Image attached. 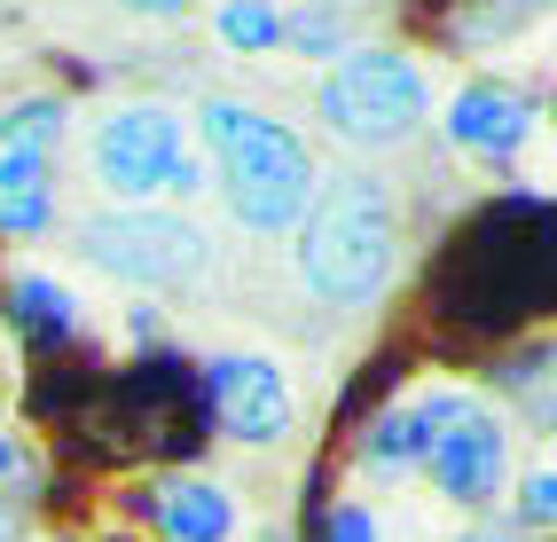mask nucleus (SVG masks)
<instances>
[{
  "instance_id": "nucleus-1",
  "label": "nucleus",
  "mask_w": 557,
  "mask_h": 542,
  "mask_svg": "<svg viewBox=\"0 0 557 542\" xmlns=\"http://www.w3.org/2000/svg\"><path fill=\"white\" fill-rule=\"evenodd\" d=\"M299 283L330 307H369L385 299V283L400 268V205L393 189L369 165H346V173H322L314 197L299 212Z\"/></svg>"
},
{
  "instance_id": "nucleus-2",
  "label": "nucleus",
  "mask_w": 557,
  "mask_h": 542,
  "mask_svg": "<svg viewBox=\"0 0 557 542\" xmlns=\"http://www.w3.org/2000/svg\"><path fill=\"white\" fill-rule=\"evenodd\" d=\"M197 141L212 150V173H220V197L244 229L259 236H290L299 212L314 197V150L299 126H283L268 111H251L236 95H205L197 102Z\"/></svg>"
},
{
  "instance_id": "nucleus-3",
  "label": "nucleus",
  "mask_w": 557,
  "mask_h": 542,
  "mask_svg": "<svg viewBox=\"0 0 557 542\" xmlns=\"http://www.w3.org/2000/svg\"><path fill=\"white\" fill-rule=\"evenodd\" d=\"M314 119L346 150H400L432 119V79L408 48H338L314 87Z\"/></svg>"
},
{
  "instance_id": "nucleus-4",
  "label": "nucleus",
  "mask_w": 557,
  "mask_h": 542,
  "mask_svg": "<svg viewBox=\"0 0 557 542\" xmlns=\"http://www.w3.org/2000/svg\"><path fill=\"white\" fill-rule=\"evenodd\" d=\"M95 181L119 205H158V197H189L197 189V141L165 102H110L95 119Z\"/></svg>"
},
{
  "instance_id": "nucleus-5",
  "label": "nucleus",
  "mask_w": 557,
  "mask_h": 542,
  "mask_svg": "<svg viewBox=\"0 0 557 542\" xmlns=\"http://www.w3.org/2000/svg\"><path fill=\"white\" fill-rule=\"evenodd\" d=\"M417 424H424V456H417V472L463 503V512H479V503H495L503 495V472H510V432L503 417L479 402L471 385H424L417 393Z\"/></svg>"
},
{
  "instance_id": "nucleus-6",
  "label": "nucleus",
  "mask_w": 557,
  "mask_h": 542,
  "mask_svg": "<svg viewBox=\"0 0 557 542\" xmlns=\"http://www.w3.org/2000/svg\"><path fill=\"white\" fill-rule=\"evenodd\" d=\"M79 260L119 283H141V292H181L212 268V244L197 221H181L165 205H110L79 221Z\"/></svg>"
},
{
  "instance_id": "nucleus-7",
  "label": "nucleus",
  "mask_w": 557,
  "mask_h": 542,
  "mask_svg": "<svg viewBox=\"0 0 557 542\" xmlns=\"http://www.w3.org/2000/svg\"><path fill=\"white\" fill-rule=\"evenodd\" d=\"M55 141H63L55 95H24L0 111V236L55 229Z\"/></svg>"
},
{
  "instance_id": "nucleus-8",
  "label": "nucleus",
  "mask_w": 557,
  "mask_h": 542,
  "mask_svg": "<svg viewBox=\"0 0 557 542\" xmlns=\"http://www.w3.org/2000/svg\"><path fill=\"white\" fill-rule=\"evenodd\" d=\"M205 385H212V417L228 441L268 448L290 432V378H283L275 354H220Z\"/></svg>"
},
{
  "instance_id": "nucleus-9",
  "label": "nucleus",
  "mask_w": 557,
  "mask_h": 542,
  "mask_svg": "<svg viewBox=\"0 0 557 542\" xmlns=\"http://www.w3.org/2000/svg\"><path fill=\"white\" fill-rule=\"evenodd\" d=\"M448 141L463 158H487V165H503V158H518L534 141V126H542V111H534V95L527 87H510V79H471V87H456V102H448Z\"/></svg>"
},
{
  "instance_id": "nucleus-10",
  "label": "nucleus",
  "mask_w": 557,
  "mask_h": 542,
  "mask_svg": "<svg viewBox=\"0 0 557 542\" xmlns=\"http://www.w3.org/2000/svg\"><path fill=\"white\" fill-rule=\"evenodd\" d=\"M141 512H150V527L165 542H228L236 534V503L228 488H212V480H189V472H165L141 488Z\"/></svg>"
},
{
  "instance_id": "nucleus-11",
  "label": "nucleus",
  "mask_w": 557,
  "mask_h": 542,
  "mask_svg": "<svg viewBox=\"0 0 557 542\" xmlns=\"http://www.w3.org/2000/svg\"><path fill=\"white\" fill-rule=\"evenodd\" d=\"M9 322L24 338H71L79 331V299H71L63 283H48V275H16L9 283Z\"/></svg>"
},
{
  "instance_id": "nucleus-12",
  "label": "nucleus",
  "mask_w": 557,
  "mask_h": 542,
  "mask_svg": "<svg viewBox=\"0 0 557 542\" xmlns=\"http://www.w3.org/2000/svg\"><path fill=\"white\" fill-rule=\"evenodd\" d=\"M417 456H424V424H417V402H393L377 424H369V441H361V472H417Z\"/></svg>"
},
{
  "instance_id": "nucleus-13",
  "label": "nucleus",
  "mask_w": 557,
  "mask_h": 542,
  "mask_svg": "<svg viewBox=\"0 0 557 542\" xmlns=\"http://www.w3.org/2000/svg\"><path fill=\"white\" fill-rule=\"evenodd\" d=\"M212 32H220V48H236V56H275L283 48V9L275 0H220Z\"/></svg>"
},
{
  "instance_id": "nucleus-14",
  "label": "nucleus",
  "mask_w": 557,
  "mask_h": 542,
  "mask_svg": "<svg viewBox=\"0 0 557 542\" xmlns=\"http://www.w3.org/2000/svg\"><path fill=\"white\" fill-rule=\"evenodd\" d=\"M542 9H549V0H479V9L456 16V40H463V48H479V40H510V32H527Z\"/></svg>"
},
{
  "instance_id": "nucleus-15",
  "label": "nucleus",
  "mask_w": 557,
  "mask_h": 542,
  "mask_svg": "<svg viewBox=\"0 0 557 542\" xmlns=\"http://www.w3.org/2000/svg\"><path fill=\"white\" fill-rule=\"evenodd\" d=\"M322 542H385V527H377L369 503H338V512L322 519Z\"/></svg>"
},
{
  "instance_id": "nucleus-16",
  "label": "nucleus",
  "mask_w": 557,
  "mask_h": 542,
  "mask_svg": "<svg viewBox=\"0 0 557 542\" xmlns=\"http://www.w3.org/2000/svg\"><path fill=\"white\" fill-rule=\"evenodd\" d=\"M518 519H527V527H549L557 519V472H542V464L527 472V488H518Z\"/></svg>"
},
{
  "instance_id": "nucleus-17",
  "label": "nucleus",
  "mask_w": 557,
  "mask_h": 542,
  "mask_svg": "<svg viewBox=\"0 0 557 542\" xmlns=\"http://www.w3.org/2000/svg\"><path fill=\"white\" fill-rule=\"evenodd\" d=\"M24 472H32V456H24V448L9 441V432H0V488H16Z\"/></svg>"
},
{
  "instance_id": "nucleus-18",
  "label": "nucleus",
  "mask_w": 557,
  "mask_h": 542,
  "mask_svg": "<svg viewBox=\"0 0 557 542\" xmlns=\"http://www.w3.org/2000/svg\"><path fill=\"white\" fill-rule=\"evenodd\" d=\"M119 9H134V16H181L189 0H119Z\"/></svg>"
},
{
  "instance_id": "nucleus-19",
  "label": "nucleus",
  "mask_w": 557,
  "mask_h": 542,
  "mask_svg": "<svg viewBox=\"0 0 557 542\" xmlns=\"http://www.w3.org/2000/svg\"><path fill=\"white\" fill-rule=\"evenodd\" d=\"M0 542H24V519H16V503L0 495Z\"/></svg>"
},
{
  "instance_id": "nucleus-20",
  "label": "nucleus",
  "mask_w": 557,
  "mask_h": 542,
  "mask_svg": "<svg viewBox=\"0 0 557 542\" xmlns=\"http://www.w3.org/2000/svg\"><path fill=\"white\" fill-rule=\"evenodd\" d=\"M463 542H495V534H463Z\"/></svg>"
},
{
  "instance_id": "nucleus-21",
  "label": "nucleus",
  "mask_w": 557,
  "mask_h": 542,
  "mask_svg": "<svg viewBox=\"0 0 557 542\" xmlns=\"http://www.w3.org/2000/svg\"><path fill=\"white\" fill-rule=\"evenodd\" d=\"M268 542H283V534H268Z\"/></svg>"
}]
</instances>
